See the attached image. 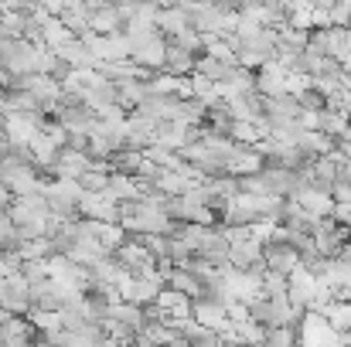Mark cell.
Returning a JSON list of instances; mask_svg holds the SVG:
<instances>
[{"label": "cell", "mask_w": 351, "mask_h": 347, "mask_svg": "<svg viewBox=\"0 0 351 347\" xmlns=\"http://www.w3.org/2000/svg\"><path fill=\"white\" fill-rule=\"evenodd\" d=\"M287 290H290V276L266 269V276H263V296H287Z\"/></svg>", "instance_id": "22"}, {"label": "cell", "mask_w": 351, "mask_h": 347, "mask_svg": "<svg viewBox=\"0 0 351 347\" xmlns=\"http://www.w3.org/2000/svg\"><path fill=\"white\" fill-rule=\"evenodd\" d=\"M157 307L167 313V324H171V320H188V317H191L195 300H191L188 293L174 290V286H164V290H160V296H157Z\"/></svg>", "instance_id": "11"}, {"label": "cell", "mask_w": 351, "mask_h": 347, "mask_svg": "<svg viewBox=\"0 0 351 347\" xmlns=\"http://www.w3.org/2000/svg\"><path fill=\"white\" fill-rule=\"evenodd\" d=\"M348 242H351V225H348Z\"/></svg>", "instance_id": "30"}, {"label": "cell", "mask_w": 351, "mask_h": 347, "mask_svg": "<svg viewBox=\"0 0 351 347\" xmlns=\"http://www.w3.org/2000/svg\"><path fill=\"white\" fill-rule=\"evenodd\" d=\"M65 255H69L72 262H79V266H96V262L106 259L110 252L103 248V242H99L96 235H79V238H72V245L65 248Z\"/></svg>", "instance_id": "10"}, {"label": "cell", "mask_w": 351, "mask_h": 347, "mask_svg": "<svg viewBox=\"0 0 351 347\" xmlns=\"http://www.w3.org/2000/svg\"><path fill=\"white\" fill-rule=\"evenodd\" d=\"M195 65H198V55H191V51L167 41V62H164L167 75H195Z\"/></svg>", "instance_id": "14"}, {"label": "cell", "mask_w": 351, "mask_h": 347, "mask_svg": "<svg viewBox=\"0 0 351 347\" xmlns=\"http://www.w3.org/2000/svg\"><path fill=\"white\" fill-rule=\"evenodd\" d=\"M96 238H99L103 248L113 255L119 245L126 242V229H123V225H106V222H99V225H96Z\"/></svg>", "instance_id": "20"}, {"label": "cell", "mask_w": 351, "mask_h": 347, "mask_svg": "<svg viewBox=\"0 0 351 347\" xmlns=\"http://www.w3.org/2000/svg\"><path fill=\"white\" fill-rule=\"evenodd\" d=\"M300 248L297 245H290V242H266V248H263V262H266V269H273V272H283V276H290L297 266H300Z\"/></svg>", "instance_id": "7"}, {"label": "cell", "mask_w": 351, "mask_h": 347, "mask_svg": "<svg viewBox=\"0 0 351 347\" xmlns=\"http://www.w3.org/2000/svg\"><path fill=\"white\" fill-rule=\"evenodd\" d=\"M10 205H14V194L7 191V184L0 181V215H7L10 211Z\"/></svg>", "instance_id": "26"}, {"label": "cell", "mask_w": 351, "mask_h": 347, "mask_svg": "<svg viewBox=\"0 0 351 347\" xmlns=\"http://www.w3.org/2000/svg\"><path fill=\"white\" fill-rule=\"evenodd\" d=\"M27 320H31V327L45 337V334H55V331H65L62 327V310H38V307H31L27 310Z\"/></svg>", "instance_id": "18"}, {"label": "cell", "mask_w": 351, "mask_h": 347, "mask_svg": "<svg viewBox=\"0 0 351 347\" xmlns=\"http://www.w3.org/2000/svg\"><path fill=\"white\" fill-rule=\"evenodd\" d=\"M219 347H245V344H219Z\"/></svg>", "instance_id": "29"}, {"label": "cell", "mask_w": 351, "mask_h": 347, "mask_svg": "<svg viewBox=\"0 0 351 347\" xmlns=\"http://www.w3.org/2000/svg\"><path fill=\"white\" fill-rule=\"evenodd\" d=\"M110 320H117V324L136 331V334L147 327V313H143V307H136V303H117V307H110Z\"/></svg>", "instance_id": "16"}, {"label": "cell", "mask_w": 351, "mask_h": 347, "mask_svg": "<svg viewBox=\"0 0 351 347\" xmlns=\"http://www.w3.org/2000/svg\"><path fill=\"white\" fill-rule=\"evenodd\" d=\"M133 347H157V344H150L143 334H136V341H133Z\"/></svg>", "instance_id": "28"}, {"label": "cell", "mask_w": 351, "mask_h": 347, "mask_svg": "<svg viewBox=\"0 0 351 347\" xmlns=\"http://www.w3.org/2000/svg\"><path fill=\"white\" fill-rule=\"evenodd\" d=\"M331 24H335V27H351V0H335Z\"/></svg>", "instance_id": "23"}, {"label": "cell", "mask_w": 351, "mask_h": 347, "mask_svg": "<svg viewBox=\"0 0 351 347\" xmlns=\"http://www.w3.org/2000/svg\"><path fill=\"white\" fill-rule=\"evenodd\" d=\"M317 129H321L324 136H331V140H335V136L341 140V136L351 129V116L345 113V110H321V123H317Z\"/></svg>", "instance_id": "17"}, {"label": "cell", "mask_w": 351, "mask_h": 347, "mask_svg": "<svg viewBox=\"0 0 351 347\" xmlns=\"http://www.w3.org/2000/svg\"><path fill=\"white\" fill-rule=\"evenodd\" d=\"M191 317H195L202 327L215 331V334H222V331L232 327V320H229V307H226L222 300H215V296H202V300H195Z\"/></svg>", "instance_id": "4"}, {"label": "cell", "mask_w": 351, "mask_h": 347, "mask_svg": "<svg viewBox=\"0 0 351 347\" xmlns=\"http://www.w3.org/2000/svg\"><path fill=\"white\" fill-rule=\"evenodd\" d=\"M27 153H31V160H34V167H55V160H58V153H62V146L45 133V129H38L34 133V140L27 143Z\"/></svg>", "instance_id": "13"}, {"label": "cell", "mask_w": 351, "mask_h": 347, "mask_svg": "<svg viewBox=\"0 0 351 347\" xmlns=\"http://www.w3.org/2000/svg\"><path fill=\"white\" fill-rule=\"evenodd\" d=\"M79 184H82L86 191H106V188H110V174H106L103 164H93V167L79 177Z\"/></svg>", "instance_id": "21"}, {"label": "cell", "mask_w": 351, "mask_h": 347, "mask_svg": "<svg viewBox=\"0 0 351 347\" xmlns=\"http://www.w3.org/2000/svg\"><path fill=\"white\" fill-rule=\"evenodd\" d=\"M331 198H335L338 205H351V181H338V184L331 188Z\"/></svg>", "instance_id": "24"}, {"label": "cell", "mask_w": 351, "mask_h": 347, "mask_svg": "<svg viewBox=\"0 0 351 347\" xmlns=\"http://www.w3.org/2000/svg\"><path fill=\"white\" fill-rule=\"evenodd\" d=\"M297 344H300L297 327H266L263 347H297Z\"/></svg>", "instance_id": "19"}, {"label": "cell", "mask_w": 351, "mask_h": 347, "mask_svg": "<svg viewBox=\"0 0 351 347\" xmlns=\"http://www.w3.org/2000/svg\"><path fill=\"white\" fill-rule=\"evenodd\" d=\"M79 215L93 218V222H106V225H119V201L110 198L106 191H86L79 198Z\"/></svg>", "instance_id": "3"}, {"label": "cell", "mask_w": 351, "mask_h": 347, "mask_svg": "<svg viewBox=\"0 0 351 347\" xmlns=\"http://www.w3.org/2000/svg\"><path fill=\"white\" fill-rule=\"evenodd\" d=\"M3 126H7V143L10 146H27L45 123H41V113H7Z\"/></svg>", "instance_id": "5"}, {"label": "cell", "mask_w": 351, "mask_h": 347, "mask_svg": "<svg viewBox=\"0 0 351 347\" xmlns=\"http://www.w3.org/2000/svg\"><path fill=\"white\" fill-rule=\"evenodd\" d=\"M31 283L24 272H10V276H0V310L14 313V317H27L31 310Z\"/></svg>", "instance_id": "1"}, {"label": "cell", "mask_w": 351, "mask_h": 347, "mask_svg": "<svg viewBox=\"0 0 351 347\" xmlns=\"http://www.w3.org/2000/svg\"><path fill=\"white\" fill-rule=\"evenodd\" d=\"M338 225H351V205H335V215H331Z\"/></svg>", "instance_id": "25"}, {"label": "cell", "mask_w": 351, "mask_h": 347, "mask_svg": "<svg viewBox=\"0 0 351 347\" xmlns=\"http://www.w3.org/2000/svg\"><path fill=\"white\" fill-rule=\"evenodd\" d=\"M89 167H93V157L86 150H72V146H62V153L55 160V174L58 177H72V181H79Z\"/></svg>", "instance_id": "12"}, {"label": "cell", "mask_w": 351, "mask_h": 347, "mask_svg": "<svg viewBox=\"0 0 351 347\" xmlns=\"http://www.w3.org/2000/svg\"><path fill=\"white\" fill-rule=\"evenodd\" d=\"M287 65H280L276 58L273 62H266L259 72H256V92L259 96H266V99H273V96H287Z\"/></svg>", "instance_id": "8"}, {"label": "cell", "mask_w": 351, "mask_h": 347, "mask_svg": "<svg viewBox=\"0 0 351 347\" xmlns=\"http://www.w3.org/2000/svg\"><path fill=\"white\" fill-rule=\"evenodd\" d=\"M113 255H117L119 266H123L126 272H133V276H143V272H154V269H157V255H154L140 238H126Z\"/></svg>", "instance_id": "2"}, {"label": "cell", "mask_w": 351, "mask_h": 347, "mask_svg": "<svg viewBox=\"0 0 351 347\" xmlns=\"http://www.w3.org/2000/svg\"><path fill=\"white\" fill-rule=\"evenodd\" d=\"M293 201H300V208L307 211V215H314V218H331L335 215V198H331V191H321V188H300L297 194H293Z\"/></svg>", "instance_id": "9"}, {"label": "cell", "mask_w": 351, "mask_h": 347, "mask_svg": "<svg viewBox=\"0 0 351 347\" xmlns=\"http://www.w3.org/2000/svg\"><path fill=\"white\" fill-rule=\"evenodd\" d=\"M335 259H338L341 266H348V269H351V242H345V245H341V252H338Z\"/></svg>", "instance_id": "27"}, {"label": "cell", "mask_w": 351, "mask_h": 347, "mask_svg": "<svg viewBox=\"0 0 351 347\" xmlns=\"http://www.w3.org/2000/svg\"><path fill=\"white\" fill-rule=\"evenodd\" d=\"M345 242H348V225H338L335 218H321L317 222V229H314V248L324 259H335Z\"/></svg>", "instance_id": "6"}, {"label": "cell", "mask_w": 351, "mask_h": 347, "mask_svg": "<svg viewBox=\"0 0 351 347\" xmlns=\"http://www.w3.org/2000/svg\"><path fill=\"white\" fill-rule=\"evenodd\" d=\"M235 68H239V62H219L212 55H198V65H195V72L212 79V82H229Z\"/></svg>", "instance_id": "15"}]
</instances>
